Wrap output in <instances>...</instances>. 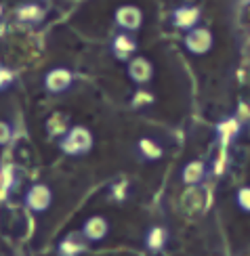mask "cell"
I'll list each match as a JSON object with an SVG mask.
<instances>
[{
  "mask_svg": "<svg viewBox=\"0 0 250 256\" xmlns=\"http://www.w3.org/2000/svg\"><path fill=\"white\" fill-rule=\"evenodd\" d=\"M126 74L135 84L143 86V84H149L151 78H154V66H151L149 59L139 55V57H133L126 63Z\"/></svg>",
  "mask_w": 250,
  "mask_h": 256,
  "instance_id": "cell-5",
  "label": "cell"
},
{
  "mask_svg": "<svg viewBox=\"0 0 250 256\" xmlns=\"http://www.w3.org/2000/svg\"><path fill=\"white\" fill-rule=\"evenodd\" d=\"M0 128H3V134H0V141H3V145H7L11 141V124L3 122L0 124Z\"/></svg>",
  "mask_w": 250,
  "mask_h": 256,
  "instance_id": "cell-20",
  "label": "cell"
},
{
  "mask_svg": "<svg viewBox=\"0 0 250 256\" xmlns=\"http://www.w3.org/2000/svg\"><path fill=\"white\" fill-rule=\"evenodd\" d=\"M166 242H168V231L164 227H149L147 236H145V246L151 254H158L164 250Z\"/></svg>",
  "mask_w": 250,
  "mask_h": 256,
  "instance_id": "cell-16",
  "label": "cell"
},
{
  "mask_svg": "<svg viewBox=\"0 0 250 256\" xmlns=\"http://www.w3.org/2000/svg\"><path fill=\"white\" fill-rule=\"evenodd\" d=\"M114 21L122 32H139L143 26V10L135 4H122L114 10Z\"/></svg>",
  "mask_w": 250,
  "mask_h": 256,
  "instance_id": "cell-3",
  "label": "cell"
},
{
  "mask_svg": "<svg viewBox=\"0 0 250 256\" xmlns=\"http://www.w3.org/2000/svg\"><path fill=\"white\" fill-rule=\"evenodd\" d=\"M17 183V176H15V168L13 166H3V170H0V194H3V200L11 194V189L15 187Z\"/></svg>",
  "mask_w": 250,
  "mask_h": 256,
  "instance_id": "cell-17",
  "label": "cell"
},
{
  "mask_svg": "<svg viewBox=\"0 0 250 256\" xmlns=\"http://www.w3.org/2000/svg\"><path fill=\"white\" fill-rule=\"evenodd\" d=\"M70 128H72V120L65 112H55L53 116H49V120H47L49 136H59L61 138V136H65L70 132Z\"/></svg>",
  "mask_w": 250,
  "mask_h": 256,
  "instance_id": "cell-13",
  "label": "cell"
},
{
  "mask_svg": "<svg viewBox=\"0 0 250 256\" xmlns=\"http://www.w3.org/2000/svg\"><path fill=\"white\" fill-rule=\"evenodd\" d=\"M24 202L30 210L34 212H47L53 204V191L45 183H34L24 196Z\"/></svg>",
  "mask_w": 250,
  "mask_h": 256,
  "instance_id": "cell-4",
  "label": "cell"
},
{
  "mask_svg": "<svg viewBox=\"0 0 250 256\" xmlns=\"http://www.w3.org/2000/svg\"><path fill=\"white\" fill-rule=\"evenodd\" d=\"M72 82H74V74L68 68H55V70L47 72V76H45V88L51 94H61L65 90H70Z\"/></svg>",
  "mask_w": 250,
  "mask_h": 256,
  "instance_id": "cell-7",
  "label": "cell"
},
{
  "mask_svg": "<svg viewBox=\"0 0 250 256\" xmlns=\"http://www.w3.org/2000/svg\"><path fill=\"white\" fill-rule=\"evenodd\" d=\"M13 80H15L13 78V72H11L9 68H5V66L0 68V90H3V92L9 90L11 84H13Z\"/></svg>",
  "mask_w": 250,
  "mask_h": 256,
  "instance_id": "cell-19",
  "label": "cell"
},
{
  "mask_svg": "<svg viewBox=\"0 0 250 256\" xmlns=\"http://www.w3.org/2000/svg\"><path fill=\"white\" fill-rule=\"evenodd\" d=\"M235 204H237V208H240L242 212L250 214V187L237 189V194H235Z\"/></svg>",
  "mask_w": 250,
  "mask_h": 256,
  "instance_id": "cell-18",
  "label": "cell"
},
{
  "mask_svg": "<svg viewBox=\"0 0 250 256\" xmlns=\"http://www.w3.org/2000/svg\"><path fill=\"white\" fill-rule=\"evenodd\" d=\"M82 236L86 238L89 244H97L107 238V233H110V220L101 214H93L89 216L84 222H82Z\"/></svg>",
  "mask_w": 250,
  "mask_h": 256,
  "instance_id": "cell-6",
  "label": "cell"
},
{
  "mask_svg": "<svg viewBox=\"0 0 250 256\" xmlns=\"http://www.w3.org/2000/svg\"><path fill=\"white\" fill-rule=\"evenodd\" d=\"M86 238L82 236V231H76V233H70L61 240V244L57 246V254L59 256H80L84 250H86Z\"/></svg>",
  "mask_w": 250,
  "mask_h": 256,
  "instance_id": "cell-10",
  "label": "cell"
},
{
  "mask_svg": "<svg viewBox=\"0 0 250 256\" xmlns=\"http://www.w3.org/2000/svg\"><path fill=\"white\" fill-rule=\"evenodd\" d=\"M137 154H139L141 160H145V162H156V160H160L162 156H164V152H162V145L158 141H154V138H149V136L139 138Z\"/></svg>",
  "mask_w": 250,
  "mask_h": 256,
  "instance_id": "cell-14",
  "label": "cell"
},
{
  "mask_svg": "<svg viewBox=\"0 0 250 256\" xmlns=\"http://www.w3.org/2000/svg\"><path fill=\"white\" fill-rule=\"evenodd\" d=\"M183 44H185V48L189 52H193V55H206V52H210V48L214 44V36H212V32L208 28L198 26V28L189 30L185 34Z\"/></svg>",
  "mask_w": 250,
  "mask_h": 256,
  "instance_id": "cell-2",
  "label": "cell"
},
{
  "mask_svg": "<svg viewBox=\"0 0 250 256\" xmlns=\"http://www.w3.org/2000/svg\"><path fill=\"white\" fill-rule=\"evenodd\" d=\"M95 145V136L86 126H72L70 132L59 138V149L68 156H84Z\"/></svg>",
  "mask_w": 250,
  "mask_h": 256,
  "instance_id": "cell-1",
  "label": "cell"
},
{
  "mask_svg": "<svg viewBox=\"0 0 250 256\" xmlns=\"http://www.w3.org/2000/svg\"><path fill=\"white\" fill-rule=\"evenodd\" d=\"M204 191L198 189V185L195 187H189L185 194H183L181 198V208L187 212V214H198V212L204 210Z\"/></svg>",
  "mask_w": 250,
  "mask_h": 256,
  "instance_id": "cell-12",
  "label": "cell"
},
{
  "mask_svg": "<svg viewBox=\"0 0 250 256\" xmlns=\"http://www.w3.org/2000/svg\"><path fill=\"white\" fill-rule=\"evenodd\" d=\"M204 176H206V164L202 160H191V162H187L181 170V178L187 187L200 185L204 180Z\"/></svg>",
  "mask_w": 250,
  "mask_h": 256,
  "instance_id": "cell-11",
  "label": "cell"
},
{
  "mask_svg": "<svg viewBox=\"0 0 250 256\" xmlns=\"http://www.w3.org/2000/svg\"><path fill=\"white\" fill-rule=\"evenodd\" d=\"M137 50V40L130 36V32H120L114 40H112V52L122 59V61H130Z\"/></svg>",
  "mask_w": 250,
  "mask_h": 256,
  "instance_id": "cell-9",
  "label": "cell"
},
{
  "mask_svg": "<svg viewBox=\"0 0 250 256\" xmlns=\"http://www.w3.org/2000/svg\"><path fill=\"white\" fill-rule=\"evenodd\" d=\"M47 17V10L42 8L40 4L36 2H28V4H21L17 8V19L21 21V24H30V26H34V24H40L42 19Z\"/></svg>",
  "mask_w": 250,
  "mask_h": 256,
  "instance_id": "cell-15",
  "label": "cell"
},
{
  "mask_svg": "<svg viewBox=\"0 0 250 256\" xmlns=\"http://www.w3.org/2000/svg\"><path fill=\"white\" fill-rule=\"evenodd\" d=\"M200 17H202V10L198 6H191V4H183V6H177L172 10V24H175L179 30H185V32L198 28Z\"/></svg>",
  "mask_w": 250,
  "mask_h": 256,
  "instance_id": "cell-8",
  "label": "cell"
}]
</instances>
